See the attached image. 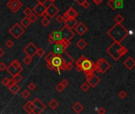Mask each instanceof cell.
<instances>
[{
  "mask_svg": "<svg viewBox=\"0 0 135 114\" xmlns=\"http://www.w3.org/2000/svg\"><path fill=\"white\" fill-rule=\"evenodd\" d=\"M10 92L13 93V94H17L18 92H19V90H20V86L17 84V83H15V84H13L12 86L10 87Z\"/></svg>",
  "mask_w": 135,
  "mask_h": 114,
  "instance_id": "obj_26",
  "label": "cell"
},
{
  "mask_svg": "<svg viewBox=\"0 0 135 114\" xmlns=\"http://www.w3.org/2000/svg\"><path fill=\"white\" fill-rule=\"evenodd\" d=\"M28 88H29L30 90H34L36 89V85H35V83L30 82L29 84L28 85Z\"/></svg>",
  "mask_w": 135,
  "mask_h": 114,
  "instance_id": "obj_49",
  "label": "cell"
},
{
  "mask_svg": "<svg viewBox=\"0 0 135 114\" xmlns=\"http://www.w3.org/2000/svg\"><path fill=\"white\" fill-rule=\"evenodd\" d=\"M76 71L77 72H81V71H82V67H80V66H76Z\"/></svg>",
  "mask_w": 135,
  "mask_h": 114,
  "instance_id": "obj_58",
  "label": "cell"
},
{
  "mask_svg": "<svg viewBox=\"0 0 135 114\" xmlns=\"http://www.w3.org/2000/svg\"><path fill=\"white\" fill-rule=\"evenodd\" d=\"M64 89H65V87H64V86L61 84V82H59V84H57L56 86H55V90H56L58 92H59V93L62 92Z\"/></svg>",
  "mask_w": 135,
  "mask_h": 114,
  "instance_id": "obj_41",
  "label": "cell"
},
{
  "mask_svg": "<svg viewBox=\"0 0 135 114\" xmlns=\"http://www.w3.org/2000/svg\"><path fill=\"white\" fill-rule=\"evenodd\" d=\"M29 18L32 23H34L38 20V16H37V14H36L35 13H32V14L29 16Z\"/></svg>",
  "mask_w": 135,
  "mask_h": 114,
  "instance_id": "obj_29",
  "label": "cell"
},
{
  "mask_svg": "<svg viewBox=\"0 0 135 114\" xmlns=\"http://www.w3.org/2000/svg\"><path fill=\"white\" fill-rule=\"evenodd\" d=\"M60 33H61V37L63 40H66V41H70L71 39H73L75 36V33H73V31L68 28L67 26L64 25L63 27L60 30Z\"/></svg>",
  "mask_w": 135,
  "mask_h": 114,
  "instance_id": "obj_8",
  "label": "cell"
},
{
  "mask_svg": "<svg viewBox=\"0 0 135 114\" xmlns=\"http://www.w3.org/2000/svg\"><path fill=\"white\" fill-rule=\"evenodd\" d=\"M61 84H62V85L64 87H65V88H66V86H69L70 82H69V81H68V80H67L66 79H62V81L61 82Z\"/></svg>",
  "mask_w": 135,
  "mask_h": 114,
  "instance_id": "obj_45",
  "label": "cell"
},
{
  "mask_svg": "<svg viewBox=\"0 0 135 114\" xmlns=\"http://www.w3.org/2000/svg\"><path fill=\"white\" fill-rule=\"evenodd\" d=\"M32 57L29 56H26L25 58L23 59V62H24V63L25 65L28 66L32 63Z\"/></svg>",
  "mask_w": 135,
  "mask_h": 114,
  "instance_id": "obj_31",
  "label": "cell"
},
{
  "mask_svg": "<svg viewBox=\"0 0 135 114\" xmlns=\"http://www.w3.org/2000/svg\"><path fill=\"white\" fill-rule=\"evenodd\" d=\"M46 8L43 6V4H40V3H37V5L34 6V8L32 9V11L35 13L36 14H37L38 17H42L43 14L44 13Z\"/></svg>",
  "mask_w": 135,
  "mask_h": 114,
  "instance_id": "obj_18",
  "label": "cell"
},
{
  "mask_svg": "<svg viewBox=\"0 0 135 114\" xmlns=\"http://www.w3.org/2000/svg\"><path fill=\"white\" fill-rule=\"evenodd\" d=\"M73 63H66V65L64 66V69L63 71H70L73 68Z\"/></svg>",
  "mask_w": 135,
  "mask_h": 114,
  "instance_id": "obj_35",
  "label": "cell"
},
{
  "mask_svg": "<svg viewBox=\"0 0 135 114\" xmlns=\"http://www.w3.org/2000/svg\"><path fill=\"white\" fill-rule=\"evenodd\" d=\"M37 47L34 45L33 43L30 42L28 45H26L24 49H23V52L25 53L26 56H29L31 57H33L35 55H36V52H37Z\"/></svg>",
  "mask_w": 135,
  "mask_h": 114,
  "instance_id": "obj_11",
  "label": "cell"
},
{
  "mask_svg": "<svg viewBox=\"0 0 135 114\" xmlns=\"http://www.w3.org/2000/svg\"><path fill=\"white\" fill-rule=\"evenodd\" d=\"M65 14L67 15V17H68L69 18H76L77 15H78L77 12L73 7L68 8V10L65 12Z\"/></svg>",
  "mask_w": 135,
  "mask_h": 114,
  "instance_id": "obj_21",
  "label": "cell"
},
{
  "mask_svg": "<svg viewBox=\"0 0 135 114\" xmlns=\"http://www.w3.org/2000/svg\"><path fill=\"white\" fill-rule=\"evenodd\" d=\"M44 54H45V51H44V49H43V48H40L37 49L36 55H38V56H40V57H43Z\"/></svg>",
  "mask_w": 135,
  "mask_h": 114,
  "instance_id": "obj_42",
  "label": "cell"
},
{
  "mask_svg": "<svg viewBox=\"0 0 135 114\" xmlns=\"http://www.w3.org/2000/svg\"><path fill=\"white\" fill-rule=\"evenodd\" d=\"M53 3V2L52 1H51V0H46V1L44 2V3H43V6H44L45 8H47V7H48V6H50V5H52Z\"/></svg>",
  "mask_w": 135,
  "mask_h": 114,
  "instance_id": "obj_47",
  "label": "cell"
},
{
  "mask_svg": "<svg viewBox=\"0 0 135 114\" xmlns=\"http://www.w3.org/2000/svg\"><path fill=\"white\" fill-rule=\"evenodd\" d=\"M63 22L66 26H67V27L71 29L74 28V26L78 23V22H77V20H76V18H68L66 20H64Z\"/></svg>",
  "mask_w": 135,
  "mask_h": 114,
  "instance_id": "obj_20",
  "label": "cell"
},
{
  "mask_svg": "<svg viewBox=\"0 0 135 114\" xmlns=\"http://www.w3.org/2000/svg\"><path fill=\"white\" fill-rule=\"evenodd\" d=\"M72 109H73V110L75 113H80L82 111V110L84 109V106L81 104L80 102H76L74 105L72 106Z\"/></svg>",
  "mask_w": 135,
  "mask_h": 114,
  "instance_id": "obj_23",
  "label": "cell"
},
{
  "mask_svg": "<svg viewBox=\"0 0 135 114\" xmlns=\"http://www.w3.org/2000/svg\"><path fill=\"white\" fill-rule=\"evenodd\" d=\"M51 1H52V2H55V0H51Z\"/></svg>",
  "mask_w": 135,
  "mask_h": 114,
  "instance_id": "obj_60",
  "label": "cell"
},
{
  "mask_svg": "<svg viewBox=\"0 0 135 114\" xmlns=\"http://www.w3.org/2000/svg\"><path fill=\"white\" fill-rule=\"evenodd\" d=\"M127 96V93L124 91V90H121V91L119 93V97L121 98V99H124L126 98Z\"/></svg>",
  "mask_w": 135,
  "mask_h": 114,
  "instance_id": "obj_43",
  "label": "cell"
},
{
  "mask_svg": "<svg viewBox=\"0 0 135 114\" xmlns=\"http://www.w3.org/2000/svg\"><path fill=\"white\" fill-rule=\"evenodd\" d=\"M12 79L16 83H18L19 82H21V80H22V77H21V75H20V74H18V75H15L12 76Z\"/></svg>",
  "mask_w": 135,
  "mask_h": 114,
  "instance_id": "obj_33",
  "label": "cell"
},
{
  "mask_svg": "<svg viewBox=\"0 0 135 114\" xmlns=\"http://www.w3.org/2000/svg\"><path fill=\"white\" fill-rule=\"evenodd\" d=\"M45 11H46L47 14H48V16H49L50 18H53L59 13V10L58 9V7H57L56 6H55L52 3V5H50L48 7L46 8Z\"/></svg>",
  "mask_w": 135,
  "mask_h": 114,
  "instance_id": "obj_16",
  "label": "cell"
},
{
  "mask_svg": "<svg viewBox=\"0 0 135 114\" xmlns=\"http://www.w3.org/2000/svg\"><path fill=\"white\" fill-rule=\"evenodd\" d=\"M62 60L59 54H55L52 58V61H51V63L56 68V71L58 72L59 75H60V67L62 65Z\"/></svg>",
  "mask_w": 135,
  "mask_h": 114,
  "instance_id": "obj_13",
  "label": "cell"
},
{
  "mask_svg": "<svg viewBox=\"0 0 135 114\" xmlns=\"http://www.w3.org/2000/svg\"><path fill=\"white\" fill-rule=\"evenodd\" d=\"M34 105L36 106V111L35 113H42L46 109V105L43 103L41 100H40L38 98H35L32 102Z\"/></svg>",
  "mask_w": 135,
  "mask_h": 114,
  "instance_id": "obj_14",
  "label": "cell"
},
{
  "mask_svg": "<svg viewBox=\"0 0 135 114\" xmlns=\"http://www.w3.org/2000/svg\"><path fill=\"white\" fill-rule=\"evenodd\" d=\"M59 103L58 102V101L55 100V99H52V100H51L50 101V102L48 103V105L51 109H55L57 107L59 106Z\"/></svg>",
  "mask_w": 135,
  "mask_h": 114,
  "instance_id": "obj_27",
  "label": "cell"
},
{
  "mask_svg": "<svg viewBox=\"0 0 135 114\" xmlns=\"http://www.w3.org/2000/svg\"><path fill=\"white\" fill-rule=\"evenodd\" d=\"M114 22H115V23H119V24H122V22L124 21V18L121 15V14H118L116 15L115 17H114Z\"/></svg>",
  "mask_w": 135,
  "mask_h": 114,
  "instance_id": "obj_30",
  "label": "cell"
},
{
  "mask_svg": "<svg viewBox=\"0 0 135 114\" xmlns=\"http://www.w3.org/2000/svg\"><path fill=\"white\" fill-rule=\"evenodd\" d=\"M25 32V29L20 25V23H16L9 29V33L15 39H19L20 36H21L22 34H24Z\"/></svg>",
  "mask_w": 135,
  "mask_h": 114,
  "instance_id": "obj_7",
  "label": "cell"
},
{
  "mask_svg": "<svg viewBox=\"0 0 135 114\" xmlns=\"http://www.w3.org/2000/svg\"><path fill=\"white\" fill-rule=\"evenodd\" d=\"M123 64L128 70H132L135 66V60L133 57L130 56L123 62Z\"/></svg>",
  "mask_w": 135,
  "mask_h": 114,
  "instance_id": "obj_19",
  "label": "cell"
},
{
  "mask_svg": "<svg viewBox=\"0 0 135 114\" xmlns=\"http://www.w3.org/2000/svg\"><path fill=\"white\" fill-rule=\"evenodd\" d=\"M21 97L25 99H28L30 97V93L27 90H23V92L21 93Z\"/></svg>",
  "mask_w": 135,
  "mask_h": 114,
  "instance_id": "obj_39",
  "label": "cell"
},
{
  "mask_svg": "<svg viewBox=\"0 0 135 114\" xmlns=\"http://www.w3.org/2000/svg\"><path fill=\"white\" fill-rule=\"evenodd\" d=\"M49 36H50L51 38H52V39H53L55 42L62 39V37H61V33H60V31H52V33H50Z\"/></svg>",
  "mask_w": 135,
  "mask_h": 114,
  "instance_id": "obj_22",
  "label": "cell"
},
{
  "mask_svg": "<svg viewBox=\"0 0 135 114\" xmlns=\"http://www.w3.org/2000/svg\"><path fill=\"white\" fill-rule=\"evenodd\" d=\"M36 1L38 2V3H40V4H43L46 0H36Z\"/></svg>",
  "mask_w": 135,
  "mask_h": 114,
  "instance_id": "obj_59",
  "label": "cell"
},
{
  "mask_svg": "<svg viewBox=\"0 0 135 114\" xmlns=\"http://www.w3.org/2000/svg\"><path fill=\"white\" fill-rule=\"evenodd\" d=\"M75 1H76V2H77V4H78V5L82 6V5L83 4V3H84V2H85L86 1V0H75Z\"/></svg>",
  "mask_w": 135,
  "mask_h": 114,
  "instance_id": "obj_55",
  "label": "cell"
},
{
  "mask_svg": "<svg viewBox=\"0 0 135 114\" xmlns=\"http://www.w3.org/2000/svg\"><path fill=\"white\" fill-rule=\"evenodd\" d=\"M81 67L82 68V71L85 75H88V74L90 73H94L96 71V63L88 58H86L82 62V63L81 64Z\"/></svg>",
  "mask_w": 135,
  "mask_h": 114,
  "instance_id": "obj_5",
  "label": "cell"
},
{
  "mask_svg": "<svg viewBox=\"0 0 135 114\" xmlns=\"http://www.w3.org/2000/svg\"><path fill=\"white\" fill-rule=\"evenodd\" d=\"M6 70L10 75L13 76V75L21 73L23 71V68L21 65V63H20L18 60L15 59V60H13V61L8 67H6Z\"/></svg>",
  "mask_w": 135,
  "mask_h": 114,
  "instance_id": "obj_3",
  "label": "cell"
},
{
  "mask_svg": "<svg viewBox=\"0 0 135 114\" xmlns=\"http://www.w3.org/2000/svg\"><path fill=\"white\" fill-rule=\"evenodd\" d=\"M5 45H6V48H12L13 47V45H14V44H13V42L12 40L9 39V40H7V41H6Z\"/></svg>",
  "mask_w": 135,
  "mask_h": 114,
  "instance_id": "obj_37",
  "label": "cell"
},
{
  "mask_svg": "<svg viewBox=\"0 0 135 114\" xmlns=\"http://www.w3.org/2000/svg\"><path fill=\"white\" fill-rule=\"evenodd\" d=\"M6 64L5 63H3V62H2V63H0V71H5V70L6 69Z\"/></svg>",
  "mask_w": 135,
  "mask_h": 114,
  "instance_id": "obj_48",
  "label": "cell"
},
{
  "mask_svg": "<svg viewBox=\"0 0 135 114\" xmlns=\"http://www.w3.org/2000/svg\"><path fill=\"white\" fill-rule=\"evenodd\" d=\"M123 2L124 0H109L107 2V6L114 11L116 9H122L123 7Z\"/></svg>",
  "mask_w": 135,
  "mask_h": 114,
  "instance_id": "obj_15",
  "label": "cell"
},
{
  "mask_svg": "<svg viewBox=\"0 0 135 114\" xmlns=\"http://www.w3.org/2000/svg\"><path fill=\"white\" fill-rule=\"evenodd\" d=\"M15 82L14 81H13V80L11 79H9V82H8V83H7V85H6V86H7L8 87V88H10V86H12L13 84H15Z\"/></svg>",
  "mask_w": 135,
  "mask_h": 114,
  "instance_id": "obj_52",
  "label": "cell"
},
{
  "mask_svg": "<svg viewBox=\"0 0 135 114\" xmlns=\"http://www.w3.org/2000/svg\"><path fill=\"white\" fill-rule=\"evenodd\" d=\"M70 41H66V40L61 39L59 41H56L54 45H55V48H54V53L55 54H61L65 50L70 46Z\"/></svg>",
  "mask_w": 135,
  "mask_h": 114,
  "instance_id": "obj_4",
  "label": "cell"
},
{
  "mask_svg": "<svg viewBox=\"0 0 135 114\" xmlns=\"http://www.w3.org/2000/svg\"><path fill=\"white\" fill-rule=\"evenodd\" d=\"M32 13V9H30L29 7H26L25 10H24V11H23V14H25V17H29L30 14H31Z\"/></svg>",
  "mask_w": 135,
  "mask_h": 114,
  "instance_id": "obj_38",
  "label": "cell"
},
{
  "mask_svg": "<svg viewBox=\"0 0 135 114\" xmlns=\"http://www.w3.org/2000/svg\"><path fill=\"white\" fill-rule=\"evenodd\" d=\"M86 59V57L85 56H81L78 59H77L76 61H75V63H76V66H80L81 67V64L82 63V62L84 61Z\"/></svg>",
  "mask_w": 135,
  "mask_h": 114,
  "instance_id": "obj_34",
  "label": "cell"
},
{
  "mask_svg": "<svg viewBox=\"0 0 135 114\" xmlns=\"http://www.w3.org/2000/svg\"><path fill=\"white\" fill-rule=\"evenodd\" d=\"M88 27L82 22H79L74 26V30L79 36H83L88 31Z\"/></svg>",
  "mask_w": 135,
  "mask_h": 114,
  "instance_id": "obj_17",
  "label": "cell"
},
{
  "mask_svg": "<svg viewBox=\"0 0 135 114\" xmlns=\"http://www.w3.org/2000/svg\"><path fill=\"white\" fill-rule=\"evenodd\" d=\"M30 102H31V101H29V102H26L24 105H23V109L25 110V111L26 113H31V112H30V110H29V104Z\"/></svg>",
  "mask_w": 135,
  "mask_h": 114,
  "instance_id": "obj_40",
  "label": "cell"
},
{
  "mask_svg": "<svg viewBox=\"0 0 135 114\" xmlns=\"http://www.w3.org/2000/svg\"><path fill=\"white\" fill-rule=\"evenodd\" d=\"M82 7H83L84 9H85V10H86V9H88V8H89V6H90V3H89V2L86 0V1H85V2H84L83 4L82 5Z\"/></svg>",
  "mask_w": 135,
  "mask_h": 114,
  "instance_id": "obj_50",
  "label": "cell"
},
{
  "mask_svg": "<svg viewBox=\"0 0 135 114\" xmlns=\"http://www.w3.org/2000/svg\"><path fill=\"white\" fill-rule=\"evenodd\" d=\"M55 54L53 52H50L48 55H47L46 56H45V58H44V59H45V61L47 62V63H51V61H52V58L54 57V56H55Z\"/></svg>",
  "mask_w": 135,
  "mask_h": 114,
  "instance_id": "obj_28",
  "label": "cell"
},
{
  "mask_svg": "<svg viewBox=\"0 0 135 114\" xmlns=\"http://www.w3.org/2000/svg\"><path fill=\"white\" fill-rule=\"evenodd\" d=\"M87 45H88V44H87V42L84 39H81V40H79V41L77 42V48H80L81 50L85 49L86 47H87Z\"/></svg>",
  "mask_w": 135,
  "mask_h": 114,
  "instance_id": "obj_25",
  "label": "cell"
},
{
  "mask_svg": "<svg viewBox=\"0 0 135 114\" xmlns=\"http://www.w3.org/2000/svg\"><path fill=\"white\" fill-rule=\"evenodd\" d=\"M8 82H9V79L7 78V77H5V78L2 80V84L4 85V86H6V85H7Z\"/></svg>",
  "mask_w": 135,
  "mask_h": 114,
  "instance_id": "obj_53",
  "label": "cell"
},
{
  "mask_svg": "<svg viewBox=\"0 0 135 114\" xmlns=\"http://www.w3.org/2000/svg\"><path fill=\"white\" fill-rule=\"evenodd\" d=\"M4 55H5V51L2 48H0V58H2Z\"/></svg>",
  "mask_w": 135,
  "mask_h": 114,
  "instance_id": "obj_57",
  "label": "cell"
},
{
  "mask_svg": "<svg viewBox=\"0 0 135 114\" xmlns=\"http://www.w3.org/2000/svg\"><path fill=\"white\" fill-rule=\"evenodd\" d=\"M60 56H61L62 60V65L60 67V70L63 71L64 69V66L66 65V63H74V59H73L72 56H70L68 53L66 52V50L64 51L62 53L59 54Z\"/></svg>",
  "mask_w": 135,
  "mask_h": 114,
  "instance_id": "obj_12",
  "label": "cell"
},
{
  "mask_svg": "<svg viewBox=\"0 0 135 114\" xmlns=\"http://www.w3.org/2000/svg\"><path fill=\"white\" fill-rule=\"evenodd\" d=\"M29 110L31 113H35V111H36V106L34 105V104H33L32 102H30L29 104Z\"/></svg>",
  "mask_w": 135,
  "mask_h": 114,
  "instance_id": "obj_44",
  "label": "cell"
},
{
  "mask_svg": "<svg viewBox=\"0 0 135 114\" xmlns=\"http://www.w3.org/2000/svg\"><path fill=\"white\" fill-rule=\"evenodd\" d=\"M93 1L96 6H100L103 2V0H93Z\"/></svg>",
  "mask_w": 135,
  "mask_h": 114,
  "instance_id": "obj_54",
  "label": "cell"
},
{
  "mask_svg": "<svg viewBox=\"0 0 135 114\" xmlns=\"http://www.w3.org/2000/svg\"><path fill=\"white\" fill-rule=\"evenodd\" d=\"M55 20H56V22H58V23H62L64 21L62 15H57Z\"/></svg>",
  "mask_w": 135,
  "mask_h": 114,
  "instance_id": "obj_46",
  "label": "cell"
},
{
  "mask_svg": "<svg viewBox=\"0 0 135 114\" xmlns=\"http://www.w3.org/2000/svg\"><path fill=\"white\" fill-rule=\"evenodd\" d=\"M31 22H30V20L29 18V17H25L24 18H22L21 20V22H20V25L21 26H23L24 28H28L29 27V25H31Z\"/></svg>",
  "mask_w": 135,
  "mask_h": 114,
  "instance_id": "obj_24",
  "label": "cell"
},
{
  "mask_svg": "<svg viewBox=\"0 0 135 114\" xmlns=\"http://www.w3.org/2000/svg\"><path fill=\"white\" fill-rule=\"evenodd\" d=\"M111 64L105 59L100 58L96 63V71L100 74H104L107 71H108L111 68Z\"/></svg>",
  "mask_w": 135,
  "mask_h": 114,
  "instance_id": "obj_6",
  "label": "cell"
},
{
  "mask_svg": "<svg viewBox=\"0 0 135 114\" xmlns=\"http://www.w3.org/2000/svg\"><path fill=\"white\" fill-rule=\"evenodd\" d=\"M89 88H90V86H89V84H88L87 82H85L82 86H81V90H82V91H84V92L88 91Z\"/></svg>",
  "mask_w": 135,
  "mask_h": 114,
  "instance_id": "obj_36",
  "label": "cell"
},
{
  "mask_svg": "<svg viewBox=\"0 0 135 114\" xmlns=\"http://www.w3.org/2000/svg\"><path fill=\"white\" fill-rule=\"evenodd\" d=\"M85 76H86V82L93 88L96 87L101 81L99 77H97L94 73L88 74V75H85Z\"/></svg>",
  "mask_w": 135,
  "mask_h": 114,
  "instance_id": "obj_9",
  "label": "cell"
},
{
  "mask_svg": "<svg viewBox=\"0 0 135 114\" xmlns=\"http://www.w3.org/2000/svg\"><path fill=\"white\" fill-rule=\"evenodd\" d=\"M107 34L114 41L121 43L129 35V31L122 24L116 23L107 31Z\"/></svg>",
  "mask_w": 135,
  "mask_h": 114,
  "instance_id": "obj_1",
  "label": "cell"
},
{
  "mask_svg": "<svg viewBox=\"0 0 135 114\" xmlns=\"http://www.w3.org/2000/svg\"><path fill=\"white\" fill-rule=\"evenodd\" d=\"M23 3L20 0H10L6 3V6L13 13H17L22 7Z\"/></svg>",
  "mask_w": 135,
  "mask_h": 114,
  "instance_id": "obj_10",
  "label": "cell"
},
{
  "mask_svg": "<svg viewBox=\"0 0 135 114\" xmlns=\"http://www.w3.org/2000/svg\"><path fill=\"white\" fill-rule=\"evenodd\" d=\"M107 53L115 61L119 60L123 56L127 54L128 49L125 46L121 45V43L114 41L113 44L108 47L106 50Z\"/></svg>",
  "mask_w": 135,
  "mask_h": 114,
  "instance_id": "obj_2",
  "label": "cell"
},
{
  "mask_svg": "<svg viewBox=\"0 0 135 114\" xmlns=\"http://www.w3.org/2000/svg\"><path fill=\"white\" fill-rule=\"evenodd\" d=\"M97 113L99 114H104V113H106V110L104 107H100V108H99L98 110H97Z\"/></svg>",
  "mask_w": 135,
  "mask_h": 114,
  "instance_id": "obj_51",
  "label": "cell"
},
{
  "mask_svg": "<svg viewBox=\"0 0 135 114\" xmlns=\"http://www.w3.org/2000/svg\"><path fill=\"white\" fill-rule=\"evenodd\" d=\"M48 43H49V44H51V45H54V44L55 43V41H54V40H53L52 38H51L50 36H49L48 39Z\"/></svg>",
  "mask_w": 135,
  "mask_h": 114,
  "instance_id": "obj_56",
  "label": "cell"
},
{
  "mask_svg": "<svg viewBox=\"0 0 135 114\" xmlns=\"http://www.w3.org/2000/svg\"><path fill=\"white\" fill-rule=\"evenodd\" d=\"M50 24H51V22L48 18H43V20L41 21V25L43 26V27H48V26H49Z\"/></svg>",
  "mask_w": 135,
  "mask_h": 114,
  "instance_id": "obj_32",
  "label": "cell"
}]
</instances>
